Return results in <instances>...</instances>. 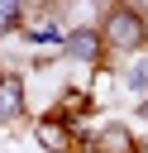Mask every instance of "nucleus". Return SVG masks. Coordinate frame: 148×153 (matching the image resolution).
Masks as SVG:
<instances>
[{
	"label": "nucleus",
	"mask_w": 148,
	"mask_h": 153,
	"mask_svg": "<svg viewBox=\"0 0 148 153\" xmlns=\"http://www.w3.org/2000/svg\"><path fill=\"white\" fill-rule=\"evenodd\" d=\"M29 115V81L24 72H5L0 76V124H19Z\"/></svg>",
	"instance_id": "obj_5"
},
{
	"label": "nucleus",
	"mask_w": 148,
	"mask_h": 153,
	"mask_svg": "<svg viewBox=\"0 0 148 153\" xmlns=\"http://www.w3.org/2000/svg\"><path fill=\"white\" fill-rule=\"evenodd\" d=\"M100 43H105V67L148 53V19H143V10L138 5H110L100 14Z\"/></svg>",
	"instance_id": "obj_1"
},
{
	"label": "nucleus",
	"mask_w": 148,
	"mask_h": 153,
	"mask_svg": "<svg viewBox=\"0 0 148 153\" xmlns=\"http://www.w3.org/2000/svg\"><path fill=\"white\" fill-rule=\"evenodd\" d=\"M119 91H129V96H148V53H138V57H129L124 62V72H119Z\"/></svg>",
	"instance_id": "obj_6"
},
{
	"label": "nucleus",
	"mask_w": 148,
	"mask_h": 153,
	"mask_svg": "<svg viewBox=\"0 0 148 153\" xmlns=\"http://www.w3.org/2000/svg\"><path fill=\"white\" fill-rule=\"evenodd\" d=\"M81 143H86V153H138V139H134V129H129L124 120L95 124L91 139H81ZM81 143H76V148H81Z\"/></svg>",
	"instance_id": "obj_2"
},
{
	"label": "nucleus",
	"mask_w": 148,
	"mask_h": 153,
	"mask_svg": "<svg viewBox=\"0 0 148 153\" xmlns=\"http://www.w3.org/2000/svg\"><path fill=\"white\" fill-rule=\"evenodd\" d=\"M138 120H143V124H148V96H143V100H138Z\"/></svg>",
	"instance_id": "obj_8"
},
{
	"label": "nucleus",
	"mask_w": 148,
	"mask_h": 153,
	"mask_svg": "<svg viewBox=\"0 0 148 153\" xmlns=\"http://www.w3.org/2000/svg\"><path fill=\"white\" fill-rule=\"evenodd\" d=\"M33 143L43 153H76V129L57 115H38L33 120Z\"/></svg>",
	"instance_id": "obj_4"
},
{
	"label": "nucleus",
	"mask_w": 148,
	"mask_h": 153,
	"mask_svg": "<svg viewBox=\"0 0 148 153\" xmlns=\"http://www.w3.org/2000/svg\"><path fill=\"white\" fill-rule=\"evenodd\" d=\"M19 29H24V5L19 0H0V38H10Z\"/></svg>",
	"instance_id": "obj_7"
},
{
	"label": "nucleus",
	"mask_w": 148,
	"mask_h": 153,
	"mask_svg": "<svg viewBox=\"0 0 148 153\" xmlns=\"http://www.w3.org/2000/svg\"><path fill=\"white\" fill-rule=\"evenodd\" d=\"M62 57L81 62V67H105V43H100V24H76L67 33V48Z\"/></svg>",
	"instance_id": "obj_3"
}]
</instances>
